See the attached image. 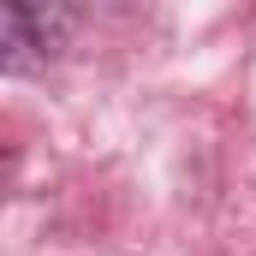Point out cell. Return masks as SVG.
<instances>
[{
    "label": "cell",
    "mask_w": 256,
    "mask_h": 256,
    "mask_svg": "<svg viewBox=\"0 0 256 256\" xmlns=\"http://www.w3.org/2000/svg\"><path fill=\"white\" fill-rule=\"evenodd\" d=\"M90 18V0H0V72L42 78L66 60Z\"/></svg>",
    "instance_id": "cell-1"
}]
</instances>
